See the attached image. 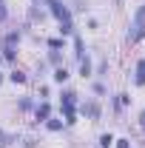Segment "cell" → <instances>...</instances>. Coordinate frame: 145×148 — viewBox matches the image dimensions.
I'll return each mask as SVG.
<instances>
[{"label":"cell","mask_w":145,"mask_h":148,"mask_svg":"<svg viewBox=\"0 0 145 148\" xmlns=\"http://www.w3.org/2000/svg\"><path fill=\"white\" fill-rule=\"evenodd\" d=\"M80 100H83V91L77 88V86H60L54 91V106H57V114L63 117V123H66V128L74 131L83 125V120H80V114H77V108H80Z\"/></svg>","instance_id":"obj_1"},{"label":"cell","mask_w":145,"mask_h":148,"mask_svg":"<svg viewBox=\"0 0 145 148\" xmlns=\"http://www.w3.org/2000/svg\"><path fill=\"white\" fill-rule=\"evenodd\" d=\"M122 46L125 49H140L145 46V0H137L131 6V14L122 29Z\"/></svg>","instance_id":"obj_2"},{"label":"cell","mask_w":145,"mask_h":148,"mask_svg":"<svg viewBox=\"0 0 145 148\" xmlns=\"http://www.w3.org/2000/svg\"><path fill=\"white\" fill-rule=\"evenodd\" d=\"M134 106H137V100H134L131 88H111V94L105 97V111L120 123H125V117L131 114Z\"/></svg>","instance_id":"obj_3"},{"label":"cell","mask_w":145,"mask_h":148,"mask_svg":"<svg viewBox=\"0 0 145 148\" xmlns=\"http://www.w3.org/2000/svg\"><path fill=\"white\" fill-rule=\"evenodd\" d=\"M77 114H80V120L88 123V125H103L105 117H108V111H105V100H97V97H91V94H83Z\"/></svg>","instance_id":"obj_4"},{"label":"cell","mask_w":145,"mask_h":148,"mask_svg":"<svg viewBox=\"0 0 145 148\" xmlns=\"http://www.w3.org/2000/svg\"><path fill=\"white\" fill-rule=\"evenodd\" d=\"M6 86H12L14 91L34 88V77H31V69H26L23 63H20V66H12V69H6Z\"/></svg>","instance_id":"obj_5"},{"label":"cell","mask_w":145,"mask_h":148,"mask_svg":"<svg viewBox=\"0 0 145 148\" xmlns=\"http://www.w3.org/2000/svg\"><path fill=\"white\" fill-rule=\"evenodd\" d=\"M34 106H37V97H34V91H31V88L17 91V94H14V100H12V111H14L17 117H23V120H29V117H31Z\"/></svg>","instance_id":"obj_6"},{"label":"cell","mask_w":145,"mask_h":148,"mask_svg":"<svg viewBox=\"0 0 145 148\" xmlns=\"http://www.w3.org/2000/svg\"><path fill=\"white\" fill-rule=\"evenodd\" d=\"M88 51H91V46H88V40H85V34L77 32V34L68 40V63H71V66H74V63H80Z\"/></svg>","instance_id":"obj_7"},{"label":"cell","mask_w":145,"mask_h":148,"mask_svg":"<svg viewBox=\"0 0 145 148\" xmlns=\"http://www.w3.org/2000/svg\"><path fill=\"white\" fill-rule=\"evenodd\" d=\"M20 20H26L31 29H43L46 23H51V20H49V12H46V6H29V3H26L23 17H20Z\"/></svg>","instance_id":"obj_8"},{"label":"cell","mask_w":145,"mask_h":148,"mask_svg":"<svg viewBox=\"0 0 145 148\" xmlns=\"http://www.w3.org/2000/svg\"><path fill=\"white\" fill-rule=\"evenodd\" d=\"M0 46H14V49H23V46H26V37H23V32H20L17 23L0 29Z\"/></svg>","instance_id":"obj_9"},{"label":"cell","mask_w":145,"mask_h":148,"mask_svg":"<svg viewBox=\"0 0 145 148\" xmlns=\"http://www.w3.org/2000/svg\"><path fill=\"white\" fill-rule=\"evenodd\" d=\"M71 80H74V66H71V63H63V66L51 69V74H49V83H51L54 88H60V86H68Z\"/></svg>","instance_id":"obj_10"},{"label":"cell","mask_w":145,"mask_h":148,"mask_svg":"<svg viewBox=\"0 0 145 148\" xmlns=\"http://www.w3.org/2000/svg\"><path fill=\"white\" fill-rule=\"evenodd\" d=\"M94 57H97V54H94V51H88L80 63H74V77H77V80L88 83L91 77H94Z\"/></svg>","instance_id":"obj_11"},{"label":"cell","mask_w":145,"mask_h":148,"mask_svg":"<svg viewBox=\"0 0 145 148\" xmlns=\"http://www.w3.org/2000/svg\"><path fill=\"white\" fill-rule=\"evenodd\" d=\"M114 74V60L108 54H97L94 57V77L97 80H111Z\"/></svg>","instance_id":"obj_12"},{"label":"cell","mask_w":145,"mask_h":148,"mask_svg":"<svg viewBox=\"0 0 145 148\" xmlns=\"http://www.w3.org/2000/svg\"><path fill=\"white\" fill-rule=\"evenodd\" d=\"M85 94L97 97V100H105V97L111 94V83H108V80H97V77H91L88 83H85Z\"/></svg>","instance_id":"obj_13"},{"label":"cell","mask_w":145,"mask_h":148,"mask_svg":"<svg viewBox=\"0 0 145 148\" xmlns=\"http://www.w3.org/2000/svg\"><path fill=\"white\" fill-rule=\"evenodd\" d=\"M20 134H23L20 128H12V125L0 123V148H17Z\"/></svg>","instance_id":"obj_14"},{"label":"cell","mask_w":145,"mask_h":148,"mask_svg":"<svg viewBox=\"0 0 145 148\" xmlns=\"http://www.w3.org/2000/svg\"><path fill=\"white\" fill-rule=\"evenodd\" d=\"M43 51H68V40H66V37H60L57 32L43 34Z\"/></svg>","instance_id":"obj_15"},{"label":"cell","mask_w":145,"mask_h":148,"mask_svg":"<svg viewBox=\"0 0 145 148\" xmlns=\"http://www.w3.org/2000/svg\"><path fill=\"white\" fill-rule=\"evenodd\" d=\"M43 134H49V137H60V134H68V128H66V123H63V117L60 114H54V117H49L46 123H43Z\"/></svg>","instance_id":"obj_16"},{"label":"cell","mask_w":145,"mask_h":148,"mask_svg":"<svg viewBox=\"0 0 145 148\" xmlns=\"http://www.w3.org/2000/svg\"><path fill=\"white\" fill-rule=\"evenodd\" d=\"M0 57H3L6 69L20 66V60H23V49H14V46H0Z\"/></svg>","instance_id":"obj_17"},{"label":"cell","mask_w":145,"mask_h":148,"mask_svg":"<svg viewBox=\"0 0 145 148\" xmlns=\"http://www.w3.org/2000/svg\"><path fill=\"white\" fill-rule=\"evenodd\" d=\"M49 74H51V66L43 60V54L34 60V66H31V77H34V83H43V80H49Z\"/></svg>","instance_id":"obj_18"},{"label":"cell","mask_w":145,"mask_h":148,"mask_svg":"<svg viewBox=\"0 0 145 148\" xmlns=\"http://www.w3.org/2000/svg\"><path fill=\"white\" fill-rule=\"evenodd\" d=\"M17 148H43V140H40V131H23L20 134V143H17Z\"/></svg>","instance_id":"obj_19"},{"label":"cell","mask_w":145,"mask_h":148,"mask_svg":"<svg viewBox=\"0 0 145 148\" xmlns=\"http://www.w3.org/2000/svg\"><path fill=\"white\" fill-rule=\"evenodd\" d=\"M114 140H117V134L111 128H100L94 137V148H114Z\"/></svg>","instance_id":"obj_20"},{"label":"cell","mask_w":145,"mask_h":148,"mask_svg":"<svg viewBox=\"0 0 145 148\" xmlns=\"http://www.w3.org/2000/svg\"><path fill=\"white\" fill-rule=\"evenodd\" d=\"M31 91H34L37 100H54V91H57V88L49 83V80H43V83H34V88H31Z\"/></svg>","instance_id":"obj_21"},{"label":"cell","mask_w":145,"mask_h":148,"mask_svg":"<svg viewBox=\"0 0 145 148\" xmlns=\"http://www.w3.org/2000/svg\"><path fill=\"white\" fill-rule=\"evenodd\" d=\"M80 32H83V34H100V32H103V20L97 17V14H85V23H83Z\"/></svg>","instance_id":"obj_22"},{"label":"cell","mask_w":145,"mask_h":148,"mask_svg":"<svg viewBox=\"0 0 145 148\" xmlns=\"http://www.w3.org/2000/svg\"><path fill=\"white\" fill-rule=\"evenodd\" d=\"M40 54H43V60H46L51 69L63 66V63H68V51H40Z\"/></svg>","instance_id":"obj_23"},{"label":"cell","mask_w":145,"mask_h":148,"mask_svg":"<svg viewBox=\"0 0 145 148\" xmlns=\"http://www.w3.org/2000/svg\"><path fill=\"white\" fill-rule=\"evenodd\" d=\"M14 23V9H12V3L9 0H0V29H6V26H12Z\"/></svg>","instance_id":"obj_24"},{"label":"cell","mask_w":145,"mask_h":148,"mask_svg":"<svg viewBox=\"0 0 145 148\" xmlns=\"http://www.w3.org/2000/svg\"><path fill=\"white\" fill-rule=\"evenodd\" d=\"M68 6H71L74 14H91V0H68Z\"/></svg>","instance_id":"obj_25"},{"label":"cell","mask_w":145,"mask_h":148,"mask_svg":"<svg viewBox=\"0 0 145 148\" xmlns=\"http://www.w3.org/2000/svg\"><path fill=\"white\" fill-rule=\"evenodd\" d=\"M114 148H137V140H134V137H128V134H117Z\"/></svg>","instance_id":"obj_26"},{"label":"cell","mask_w":145,"mask_h":148,"mask_svg":"<svg viewBox=\"0 0 145 148\" xmlns=\"http://www.w3.org/2000/svg\"><path fill=\"white\" fill-rule=\"evenodd\" d=\"M134 128L145 137V106H140V108H137V114H134Z\"/></svg>","instance_id":"obj_27"},{"label":"cell","mask_w":145,"mask_h":148,"mask_svg":"<svg viewBox=\"0 0 145 148\" xmlns=\"http://www.w3.org/2000/svg\"><path fill=\"white\" fill-rule=\"evenodd\" d=\"M128 69L137 71V74H145V54H137V57H134V63H131Z\"/></svg>","instance_id":"obj_28"},{"label":"cell","mask_w":145,"mask_h":148,"mask_svg":"<svg viewBox=\"0 0 145 148\" xmlns=\"http://www.w3.org/2000/svg\"><path fill=\"white\" fill-rule=\"evenodd\" d=\"M3 86H6V69L0 71V88H3Z\"/></svg>","instance_id":"obj_29"},{"label":"cell","mask_w":145,"mask_h":148,"mask_svg":"<svg viewBox=\"0 0 145 148\" xmlns=\"http://www.w3.org/2000/svg\"><path fill=\"white\" fill-rule=\"evenodd\" d=\"M29 6H43V0H26Z\"/></svg>","instance_id":"obj_30"},{"label":"cell","mask_w":145,"mask_h":148,"mask_svg":"<svg viewBox=\"0 0 145 148\" xmlns=\"http://www.w3.org/2000/svg\"><path fill=\"white\" fill-rule=\"evenodd\" d=\"M111 3H114V6H125L128 0H111Z\"/></svg>","instance_id":"obj_31"},{"label":"cell","mask_w":145,"mask_h":148,"mask_svg":"<svg viewBox=\"0 0 145 148\" xmlns=\"http://www.w3.org/2000/svg\"><path fill=\"white\" fill-rule=\"evenodd\" d=\"M3 69H6V63H3V57H0V71H3Z\"/></svg>","instance_id":"obj_32"}]
</instances>
